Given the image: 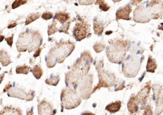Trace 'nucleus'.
Masks as SVG:
<instances>
[{
    "label": "nucleus",
    "instance_id": "nucleus-7",
    "mask_svg": "<svg viewBox=\"0 0 163 115\" xmlns=\"http://www.w3.org/2000/svg\"><path fill=\"white\" fill-rule=\"evenodd\" d=\"M93 74H86L82 78L77 84L78 93L82 99H88L93 94L92 87L93 82Z\"/></svg>",
    "mask_w": 163,
    "mask_h": 115
},
{
    "label": "nucleus",
    "instance_id": "nucleus-21",
    "mask_svg": "<svg viewBox=\"0 0 163 115\" xmlns=\"http://www.w3.org/2000/svg\"><path fill=\"white\" fill-rule=\"evenodd\" d=\"M121 101H115L114 103H110L105 108L107 111H109L111 113H114L118 111L121 109Z\"/></svg>",
    "mask_w": 163,
    "mask_h": 115
},
{
    "label": "nucleus",
    "instance_id": "nucleus-20",
    "mask_svg": "<svg viewBox=\"0 0 163 115\" xmlns=\"http://www.w3.org/2000/svg\"><path fill=\"white\" fill-rule=\"evenodd\" d=\"M54 20H57V21H59L61 24L66 23L69 21L70 19V15L69 13L63 12H56L55 15L54 17Z\"/></svg>",
    "mask_w": 163,
    "mask_h": 115
},
{
    "label": "nucleus",
    "instance_id": "nucleus-41",
    "mask_svg": "<svg viewBox=\"0 0 163 115\" xmlns=\"http://www.w3.org/2000/svg\"><path fill=\"white\" fill-rule=\"evenodd\" d=\"M17 25V23L16 21H12V22H10L8 26V29H11V28H15V27Z\"/></svg>",
    "mask_w": 163,
    "mask_h": 115
},
{
    "label": "nucleus",
    "instance_id": "nucleus-32",
    "mask_svg": "<svg viewBox=\"0 0 163 115\" xmlns=\"http://www.w3.org/2000/svg\"><path fill=\"white\" fill-rule=\"evenodd\" d=\"M26 3H27V0H15V1L13 3L12 8V9H15L16 8L19 7L20 6L26 4Z\"/></svg>",
    "mask_w": 163,
    "mask_h": 115
},
{
    "label": "nucleus",
    "instance_id": "nucleus-4",
    "mask_svg": "<svg viewBox=\"0 0 163 115\" xmlns=\"http://www.w3.org/2000/svg\"><path fill=\"white\" fill-rule=\"evenodd\" d=\"M82 98L78 93V91L73 87H66V89L62 90L61 95V111L63 109H72L76 108L80 104Z\"/></svg>",
    "mask_w": 163,
    "mask_h": 115
},
{
    "label": "nucleus",
    "instance_id": "nucleus-31",
    "mask_svg": "<svg viewBox=\"0 0 163 115\" xmlns=\"http://www.w3.org/2000/svg\"><path fill=\"white\" fill-rule=\"evenodd\" d=\"M70 23L71 22L70 21H68L66 23L63 24V26L58 29V31L59 33H64L66 35H68V29L70 26Z\"/></svg>",
    "mask_w": 163,
    "mask_h": 115
},
{
    "label": "nucleus",
    "instance_id": "nucleus-27",
    "mask_svg": "<svg viewBox=\"0 0 163 115\" xmlns=\"http://www.w3.org/2000/svg\"><path fill=\"white\" fill-rule=\"evenodd\" d=\"M31 69V67L26 65L19 66L16 67L15 72L16 74H28L29 72V70Z\"/></svg>",
    "mask_w": 163,
    "mask_h": 115
},
{
    "label": "nucleus",
    "instance_id": "nucleus-34",
    "mask_svg": "<svg viewBox=\"0 0 163 115\" xmlns=\"http://www.w3.org/2000/svg\"><path fill=\"white\" fill-rule=\"evenodd\" d=\"M54 17L53 13L49 12H46L45 13H43L42 15V18L43 20H45V21H47V20H50L52 18Z\"/></svg>",
    "mask_w": 163,
    "mask_h": 115
},
{
    "label": "nucleus",
    "instance_id": "nucleus-19",
    "mask_svg": "<svg viewBox=\"0 0 163 115\" xmlns=\"http://www.w3.org/2000/svg\"><path fill=\"white\" fill-rule=\"evenodd\" d=\"M0 62L3 66H7L12 63L10 56L7 52L4 50H0Z\"/></svg>",
    "mask_w": 163,
    "mask_h": 115
},
{
    "label": "nucleus",
    "instance_id": "nucleus-45",
    "mask_svg": "<svg viewBox=\"0 0 163 115\" xmlns=\"http://www.w3.org/2000/svg\"><path fill=\"white\" fill-rule=\"evenodd\" d=\"M5 39V36H3V35H0V43H1V42H3Z\"/></svg>",
    "mask_w": 163,
    "mask_h": 115
},
{
    "label": "nucleus",
    "instance_id": "nucleus-30",
    "mask_svg": "<svg viewBox=\"0 0 163 115\" xmlns=\"http://www.w3.org/2000/svg\"><path fill=\"white\" fill-rule=\"evenodd\" d=\"M105 46H106V45H105L104 43L102 42H97L94 45L93 48L96 53H100L104 49Z\"/></svg>",
    "mask_w": 163,
    "mask_h": 115
},
{
    "label": "nucleus",
    "instance_id": "nucleus-23",
    "mask_svg": "<svg viewBox=\"0 0 163 115\" xmlns=\"http://www.w3.org/2000/svg\"><path fill=\"white\" fill-rule=\"evenodd\" d=\"M156 68H157V64L155 60L151 56H149L147 65V71L150 73H154Z\"/></svg>",
    "mask_w": 163,
    "mask_h": 115
},
{
    "label": "nucleus",
    "instance_id": "nucleus-22",
    "mask_svg": "<svg viewBox=\"0 0 163 115\" xmlns=\"http://www.w3.org/2000/svg\"><path fill=\"white\" fill-rule=\"evenodd\" d=\"M104 31V26L97 19H94V31L95 35L101 36Z\"/></svg>",
    "mask_w": 163,
    "mask_h": 115
},
{
    "label": "nucleus",
    "instance_id": "nucleus-37",
    "mask_svg": "<svg viewBox=\"0 0 163 115\" xmlns=\"http://www.w3.org/2000/svg\"><path fill=\"white\" fill-rule=\"evenodd\" d=\"M34 97H35V91L30 90L28 92V94H27V97L26 100L31 101L34 99Z\"/></svg>",
    "mask_w": 163,
    "mask_h": 115
},
{
    "label": "nucleus",
    "instance_id": "nucleus-1",
    "mask_svg": "<svg viewBox=\"0 0 163 115\" xmlns=\"http://www.w3.org/2000/svg\"><path fill=\"white\" fill-rule=\"evenodd\" d=\"M92 62L93 57L89 52L85 51L82 53L80 58L76 60L70 70L66 73V87H73L76 89L79 81L89 73Z\"/></svg>",
    "mask_w": 163,
    "mask_h": 115
},
{
    "label": "nucleus",
    "instance_id": "nucleus-5",
    "mask_svg": "<svg viewBox=\"0 0 163 115\" xmlns=\"http://www.w3.org/2000/svg\"><path fill=\"white\" fill-rule=\"evenodd\" d=\"M96 69L98 73L99 83L94 88L92 93L96 92L98 89H100L101 87H110L114 85L116 82V78L113 73L103 69V60H101L96 64Z\"/></svg>",
    "mask_w": 163,
    "mask_h": 115
},
{
    "label": "nucleus",
    "instance_id": "nucleus-6",
    "mask_svg": "<svg viewBox=\"0 0 163 115\" xmlns=\"http://www.w3.org/2000/svg\"><path fill=\"white\" fill-rule=\"evenodd\" d=\"M140 59L137 56H130L124 60L122 64V72L127 77H134L137 76L140 67Z\"/></svg>",
    "mask_w": 163,
    "mask_h": 115
},
{
    "label": "nucleus",
    "instance_id": "nucleus-46",
    "mask_svg": "<svg viewBox=\"0 0 163 115\" xmlns=\"http://www.w3.org/2000/svg\"><path fill=\"white\" fill-rule=\"evenodd\" d=\"M101 1H102V0H96L95 3H96V5H100Z\"/></svg>",
    "mask_w": 163,
    "mask_h": 115
},
{
    "label": "nucleus",
    "instance_id": "nucleus-8",
    "mask_svg": "<svg viewBox=\"0 0 163 115\" xmlns=\"http://www.w3.org/2000/svg\"><path fill=\"white\" fill-rule=\"evenodd\" d=\"M90 31V26L87 22L81 21L76 23L73 28V36L77 42H80L87 37Z\"/></svg>",
    "mask_w": 163,
    "mask_h": 115
},
{
    "label": "nucleus",
    "instance_id": "nucleus-17",
    "mask_svg": "<svg viewBox=\"0 0 163 115\" xmlns=\"http://www.w3.org/2000/svg\"><path fill=\"white\" fill-rule=\"evenodd\" d=\"M139 104H140V102H139L137 96H135V95H132L127 103V108L131 114L137 112L138 110Z\"/></svg>",
    "mask_w": 163,
    "mask_h": 115
},
{
    "label": "nucleus",
    "instance_id": "nucleus-42",
    "mask_svg": "<svg viewBox=\"0 0 163 115\" xmlns=\"http://www.w3.org/2000/svg\"><path fill=\"white\" fill-rule=\"evenodd\" d=\"M41 51H42V49L41 48H38L36 50V52L35 53V54H34V55L33 57H35V58H36V57H38L40 55V53H41Z\"/></svg>",
    "mask_w": 163,
    "mask_h": 115
},
{
    "label": "nucleus",
    "instance_id": "nucleus-16",
    "mask_svg": "<svg viewBox=\"0 0 163 115\" xmlns=\"http://www.w3.org/2000/svg\"><path fill=\"white\" fill-rule=\"evenodd\" d=\"M151 85L150 82H148L137 94V98L140 104L144 103L147 98L148 97L149 93L150 92Z\"/></svg>",
    "mask_w": 163,
    "mask_h": 115
},
{
    "label": "nucleus",
    "instance_id": "nucleus-28",
    "mask_svg": "<svg viewBox=\"0 0 163 115\" xmlns=\"http://www.w3.org/2000/svg\"><path fill=\"white\" fill-rule=\"evenodd\" d=\"M57 21H56V20H54V21L52 22V23L51 24L50 26H49L48 27V35L49 36H51V35H54V34H55L57 31H58V29H57Z\"/></svg>",
    "mask_w": 163,
    "mask_h": 115
},
{
    "label": "nucleus",
    "instance_id": "nucleus-24",
    "mask_svg": "<svg viewBox=\"0 0 163 115\" xmlns=\"http://www.w3.org/2000/svg\"><path fill=\"white\" fill-rule=\"evenodd\" d=\"M60 80L59 75L51 76L49 78L45 80V83L51 86H57Z\"/></svg>",
    "mask_w": 163,
    "mask_h": 115
},
{
    "label": "nucleus",
    "instance_id": "nucleus-47",
    "mask_svg": "<svg viewBox=\"0 0 163 115\" xmlns=\"http://www.w3.org/2000/svg\"><path fill=\"white\" fill-rule=\"evenodd\" d=\"M158 29H160V30H163V23L161 24L160 26H159V27H158Z\"/></svg>",
    "mask_w": 163,
    "mask_h": 115
},
{
    "label": "nucleus",
    "instance_id": "nucleus-36",
    "mask_svg": "<svg viewBox=\"0 0 163 115\" xmlns=\"http://www.w3.org/2000/svg\"><path fill=\"white\" fill-rule=\"evenodd\" d=\"M158 107V111H160V113L161 111H163V95L161 97L160 99L159 98L157 100V107Z\"/></svg>",
    "mask_w": 163,
    "mask_h": 115
},
{
    "label": "nucleus",
    "instance_id": "nucleus-26",
    "mask_svg": "<svg viewBox=\"0 0 163 115\" xmlns=\"http://www.w3.org/2000/svg\"><path fill=\"white\" fill-rule=\"evenodd\" d=\"M40 13H31L30 15H29L26 19L25 22V25L28 26L31 23L35 21L36 20L39 19L40 17Z\"/></svg>",
    "mask_w": 163,
    "mask_h": 115
},
{
    "label": "nucleus",
    "instance_id": "nucleus-43",
    "mask_svg": "<svg viewBox=\"0 0 163 115\" xmlns=\"http://www.w3.org/2000/svg\"><path fill=\"white\" fill-rule=\"evenodd\" d=\"M142 0H131V5H138V3H140Z\"/></svg>",
    "mask_w": 163,
    "mask_h": 115
},
{
    "label": "nucleus",
    "instance_id": "nucleus-49",
    "mask_svg": "<svg viewBox=\"0 0 163 115\" xmlns=\"http://www.w3.org/2000/svg\"><path fill=\"white\" fill-rule=\"evenodd\" d=\"M114 3H117V2H118V1H121V0H112Z\"/></svg>",
    "mask_w": 163,
    "mask_h": 115
},
{
    "label": "nucleus",
    "instance_id": "nucleus-11",
    "mask_svg": "<svg viewBox=\"0 0 163 115\" xmlns=\"http://www.w3.org/2000/svg\"><path fill=\"white\" fill-rule=\"evenodd\" d=\"M147 6L152 19H157L163 15V1L161 0H152Z\"/></svg>",
    "mask_w": 163,
    "mask_h": 115
},
{
    "label": "nucleus",
    "instance_id": "nucleus-15",
    "mask_svg": "<svg viewBox=\"0 0 163 115\" xmlns=\"http://www.w3.org/2000/svg\"><path fill=\"white\" fill-rule=\"evenodd\" d=\"M27 94H28V93H26L24 90L17 87H14L13 89H11L7 92L8 97L18 98V99L21 100L26 99Z\"/></svg>",
    "mask_w": 163,
    "mask_h": 115
},
{
    "label": "nucleus",
    "instance_id": "nucleus-14",
    "mask_svg": "<svg viewBox=\"0 0 163 115\" xmlns=\"http://www.w3.org/2000/svg\"><path fill=\"white\" fill-rule=\"evenodd\" d=\"M132 12V8L130 5H127L120 8L116 12L117 20H130V13Z\"/></svg>",
    "mask_w": 163,
    "mask_h": 115
},
{
    "label": "nucleus",
    "instance_id": "nucleus-40",
    "mask_svg": "<svg viewBox=\"0 0 163 115\" xmlns=\"http://www.w3.org/2000/svg\"><path fill=\"white\" fill-rule=\"evenodd\" d=\"M12 84H11V83L10 82H9L8 84H6V86H5V87L4 88V89H3V93H5V92H8V91L12 89Z\"/></svg>",
    "mask_w": 163,
    "mask_h": 115
},
{
    "label": "nucleus",
    "instance_id": "nucleus-18",
    "mask_svg": "<svg viewBox=\"0 0 163 115\" xmlns=\"http://www.w3.org/2000/svg\"><path fill=\"white\" fill-rule=\"evenodd\" d=\"M2 114H5V115H7V114H22V111L20 110L19 108H17V107H13L11 106H5L3 108L1 109V111H0V115Z\"/></svg>",
    "mask_w": 163,
    "mask_h": 115
},
{
    "label": "nucleus",
    "instance_id": "nucleus-29",
    "mask_svg": "<svg viewBox=\"0 0 163 115\" xmlns=\"http://www.w3.org/2000/svg\"><path fill=\"white\" fill-rule=\"evenodd\" d=\"M162 90V87L158 85H154L153 86V92H154V99L156 100H158L159 97H160L161 92Z\"/></svg>",
    "mask_w": 163,
    "mask_h": 115
},
{
    "label": "nucleus",
    "instance_id": "nucleus-2",
    "mask_svg": "<svg viewBox=\"0 0 163 115\" xmlns=\"http://www.w3.org/2000/svg\"><path fill=\"white\" fill-rule=\"evenodd\" d=\"M75 46V43L71 41H61L57 45L52 47L45 57L47 67L52 68L57 62L63 63L66 57L73 52Z\"/></svg>",
    "mask_w": 163,
    "mask_h": 115
},
{
    "label": "nucleus",
    "instance_id": "nucleus-38",
    "mask_svg": "<svg viewBox=\"0 0 163 115\" xmlns=\"http://www.w3.org/2000/svg\"><path fill=\"white\" fill-rule=\"evenodd\" d=\"M13 35H12L11 36L8 37V38H5V41L6 42V43H8V45L12 47V44H13Z\"/></svg>",
    "mask_w": 163,
    "mask_h": 115
},
{
    "label": "nucleus",
    "instance_id": "nucleus-35",
    "mask_svg": "<svg viewBox=\"0 0 163 115\" xmlns=\"http://www.w3.org/2000/svg\"><path fill=\"white\" fill-rule=\"evenodd\" d=\"M95 2V0H79L80 5H91Z\"/></svg>",
    "mask_w": 163,
    "mask_h": 115
},
{
    "label": "nucleus",
    "instance_id": "nucleus-3",
    "mask_svg": "<svg viewBox=\"0 0 163 115\" xmlns=\"http://www.w3.org/2000/svg\"><path fill=\"white\" fill-rule=\"evenodd\" d=\"M127 43V41L121 39H114L109 42V45L107 47L106 53L108 60L111 62L118 64L124 60Z\"/></svg>",
    "mask_w": 163,
    "mask_h": 115
},
{
    "label": "nucleus",
    "instance_id": "nucleus-39",
    "mask_svg": "<svg viewBox=\"0 0 163 115\" xmlns=\"http://www.w3.org/2000/svg\"><path fill=\"white\" fill-rule=\"evenodd\" d=\"M145 112L144 113V114H152V107L150 106V105H147V107H145Z\"/></svg>",
    "mask_w": 163,
    "mask_h": 115
},
{
    "label": "nucleus",
    "instance_id": "nucleus-25",
    "mask_svg": "<svg viewBox=\"0 0 163 115\" xmlns=\"http://www.w3.org/2000/svg\"><path fill=\"white\" fill-rule=\"evenodd\" d=\"M32 73L33 76L35 77V78L37 80H40L41 77L43 75V69H42L40 66L36 65L33 67L32 69Z\"/></svg>",
    "mask_w": 163,
    "mask_h": 115
},
{
    "label": "nucleus",
    "instance_id": "nucleus-33",
    "mask_svg": "<svg viewBox=\"0 0 163 115\" xmlns=\"http://www.w3.org/2000/svg\"><path fill=\"white\" fill-rule=\"evenodd\" d=\"M100 8L101 10H103L104 12H107L110 8V6L108 5L107 3L102 1L100 4Z\"/></svg>",
    "mask_w": 163,
    "mask_h": 115
},
{
    "label": "nucleus",
    "instance_id": "nucleus-48",
    "mask_svg": "<svg viewBox=\"0 0 163 115\" xmlns=\"http://www.w3.org/2000/svg\"><path fill=\"white\" fill-rule=\"evenodd\" d=\"M33 109V107H31V110H30V111H32ZM26 114H33V112H31V113H29V112H28V113H27Z\"/></svg>",
    "mask_w": 163,
    "mask_h": 115
},
{
    "label": "nucleus",
    "instance_id": "nucleus-9",
    "mask_svg": "<svg viewBox=\"0 0 163 115\" xmlns=\"http://www.w3.org/2000/svg\"><path fill=\"white\" fill-rule=\"evenodd\" d=\"M152 17L149 10L146 8L144 5H139L134 11L133 20L136 22L146 23L151 20Z\"/></svg>",
    "mask_w": 163,
    "mask_h": 115
},
{
    "label": "nucleus",
    "instance_id": "nucleus-10",
    "mask_svg": "<svg viewBox=\"0 0 163 115\" xmlns=\"http://www.w3.org/2000/svg\"><path fill=\"white\" fill-rule=\"evenodd\" d=\"M31 40V30L26 31L20 34L16 46L19 52H24L28 51V48Z\"/></svg>",
    "mask_w": 163,
    "mask_h": 115
},
{
    "label": "nucleus",
    "instance_id": "nucleus-44",
    "mask_svg": "<svg viewBox=\"0 0 163 115\" xmlns=\"http://www.w3.org/2000/svg\"><path fill=\"white\" fill-rule=\"evenodd\" d=\"M5 73H2L1 75H0V84L1 83V82H3V79H4V77H5Z\"/></svg>",
    "mask_w": 163,
    "mask_h": 115
},
{
    "label": "nucleus",
    "instance_id": "nucleus-13",
    "mask_svg": "<svg viewBox=\"0 0 163 115\" xmlns=\"http://www.w3.org/2000/svg\"><path fill=\"white\" fill-rule=\"evenodd\" d=\"M38 113L40 115L43 114H54V108L52 104L47 102L45 100H43L38 105Z\"/></svg>",
    "mask_w": 163,
    "mask_h": 115
},
{
    "label": "nucleus",
    "instance_id": "nucleus-12",
    "mask_svg": "<svg viewBox=\"0 0 163 115\" xmlns=\"http://www.w3.org/2000/svg\"><path fill=\"white\" fill-rule=\"evenodd\" d=\"M43 38L38 31L31 30V40L28 48L29 53L36 50L42 44Z\"/></svg>",
    "mask_w": 163,
    "mask_h": 115
}]
</instances>
